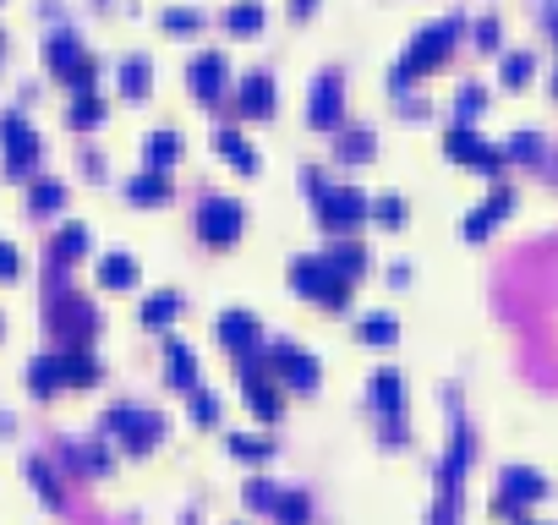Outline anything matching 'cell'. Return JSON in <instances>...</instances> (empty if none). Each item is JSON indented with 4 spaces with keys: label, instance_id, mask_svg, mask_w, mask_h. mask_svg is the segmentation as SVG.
<instances>
[{
    "label": "cell",
    "instance_id": "6da1fadb",
    "mask_svg": "<svg viewBox=\"0 0 558 525\" xmlns=\"http://www.w3.org/2000/svg\"><path fill=\"white\" fill-rule=\"evenodd\" d=\"M460 33H465V22H460V17H438V22H427V28H416V39L405 44L400 66L389 72V93H405V88L416 83V77L438 72V66L449 61V50H455Z\"/></svg>",
    "mask_w": 558,
    "mask_h": 525
},
{
    "label": "cell",
    "instance_id": "7a4b0ae2",
    "mask_svg": "<svg viewBox=\"0 0 558 525\" xmlns=\"http://www.w3.org/2000/svg\"><path fill=\"white\" fill-rule=\"evenodd\" d=\"M290 290L296 296H307V301H318V307H329V312H345L351 307V279L340 274L329 258H290Z\"/></svg>",
    "mask_w": 558,
    "mask_h": 525
},
{
    "label": "cell",
    "instance_id": "3957f363",
    "mask_svg": "<svg viewBox=\"0 0 558 525\" xmlns=\"http://www.w3.org/2000/svg\"><path fill=\"white\" fill-rule=\"evenodd\" d=\"M104 438H115L126 454H148L159 449V438H170V422L148 405H110L104 411Z\"/></svg>",
    "mask_w": 558,
    "mask_h": 525
},
{
    "label": "cell",
    "instance_id": "277c9868",
    "mask_svg": "<svg viewBox=\"0 0 558 525\" xmlns=\"http://www.w3.org/2000/svg\"><path fill=\"white\" fill-rule=\"evenodd\" d=\"M241 230H247V208H241L236 197L208 192L203 203H197V241H208V247H236Z\"/></svg>",
    "mask_w": 558,
    "mask_h": 525
},
{
    "label": "cell",
    "instance_id": "5b68a950",
    "mask_svg": "<svg viewBox=\"0 0 558 525\" xmlns=\"http://www.w3.org/2000/svg\"><path fill=\"white\" fill-rule=\"evenodd\" d=\"M312 203H318V225L329 230V236H351V230L372 214V203L356 192V186H323Z\"/></svg>",
    "mask_w": 558,
    "mask_h": 525
},
{
    "label": "cell",
    "instance_id": "8992f818",
    "mask_svg": "<svg viewBox=\"0 0 558 525\" xmlns=\"http://www.w3.org/2000/svg\"><path fill=\"white\" fill-rule=\"evenodd\" d=\"M553 487H548V476L542 471H531V465H509L504 476H498V498H493V515H520L526 504H542Z\"/></svg>",
    "mask_w": 558,
    "mask_h": 525
},
{
    "label": "cell",
    "instance_id": "52a82bcc",
    "mask_svg": "<svg viewBox=\"0 0 558 525\" xmlns=\"http://www.w3.org/2000/svg\"><path fill=\"white\" fill-rule=\"evenodd\" d=\"M444 154L455 159V165H476L482 175H498V170H504V148L482 143L471 121H455V126L444 132Z\"/></svg>",
    "mask_w": 558,
    "mask_h": 525
},
{
    "label": "cell",
    "instance_id": "ba28073f",
    "mask_svg": "<svg viewBox=\"0 0 558 525\" xmlns=\"http://www.w3.org/2000/svg\"><path fill=\"white\" fill-rule=\"evenodd\" d=\"M44 323H50L55 340H66V345H88L93 334H99V312H93L83 296H55Z\"/></svg>",
    "mask_w": 558,
    "mask_h": 525
},
{
    "label": "cell",
    "instance_id": "9c48e42d",
    "mask_svg": "<svg viewBox=\"0 0 558 525\" xmlns=\"http://www.w3.org/2000/svg\"><path fill=\"white\" fill-rule=\"evenodd\" d=\"M0 154H6L11 175H28L33 165H39V137H33V126H28V115H22V110L0 115Z\"/></svg>",
    "mask_w": 558,
    "mask_h": 525
},
{
    "label": "cell",
    "instance_id": "30bf717a",
    "mask_svg": "<svg viewBox=\"0 0 558 525\" xmlns=\"http://www.w3.org/2000/svg\"><path fill=\"white\" fill-rule=\"evenodd\" d=\"M269 372L285 383V389H296V394H312L323 383L318 356H312V350H301V345H274L269 350Z\"/></svg>",
    "mask_w": 558,
    "mask_h": 525
},
{
    "label": "cell",
    "instance_id": "8fae6325",
    "mask_svg": "<svg viewBox=\"0 0 558 525\" xmlns=\"http://www.w3.org/2000/svg\"><path fill=\"white\" fill-rule=\"evenodd\" d=\"M509 214H515V186H504V181H498L493 192H487L482 203H476L471 214L460 219V236H465V241H487V236H493V230L504 225Z\"/></svg>",
    "mask_w": 558,
    "mask_h": 525
},
{
    "label": "cell",
    "instance_id": "7c38bea8",
    "mask_svg": "<svg viewBox=\"0 0 558 525\" xmlns=\"http://www.w3.org/2000/svg\"><path fill=\"white\" fill-rule=\"evenodd\" d=\"M186 83H192V99L197 104H219L230 88V61L219 50H197L192 66H186Z\"/></svg>",
    "mask_w": 558,
    "mask_h": 525
},
{
    "label": "cell",
    "instance_id": "4fadbf2b",
    "mask_svg": "<svg viewBox=\"0 0 558 525\" xmlns=\"http://www.w3.org/2000/svg\"><path fill=\"white\" fill-rule=\"evenodd\" d=\"M345 115V83L340 72H323L318 83H312V99H307V121L318 126V132H334Z\"/></svg>",
    "mask_w": 558,
    "mask_h": 525
},
{
    "label": "cell",
    "instance_id": "5bb4252c",
    "mask_svg": "<svg viewBox=\"0 0 558 525\" xmlns=\"http://www.w3.org/2000/svg\"><path fill=\"white\" fill-rule=\"evenodd\" d=\"M367 400L378 411V422H405V378L394 367H378L367 378Z\"/></svg>",
    "mask_w": 558,
    "mask_h": 525
},
{
    "label": "cell",
    "instance_id": "9a60e30c",
    "mask_svg": "<svg viewBox=\"0 0 558 525\" xmlns=\"http://www.w3.org/2000/svg\"><path fill=\"white\" fill-rule=\"evenodd\" d=\"M214 334H219V345H225V350H236V356H247V350H258V345H263V323L252 318L247 307H230V312H219Z\"/></svg>",
    "mask_w": 558,
    "mask_h": 525
},
{
    "label": "cell",
    "instance_id": "2e32d148",
    "mask_svg": "<svg viewBox=\"0 0 558 525\" xmlns=\"http://www.w3.org/2000/svg\"><path fill=\"white\" fill-rule=\"evenodd\" d=\"M236 110L247 115V121H269V115L279 110V99H274V77H269V72L241 77V88H236Z\"/></svg>",
    "mask_w": 558,
    "mask_h": 525
},
{
    "label": "cell",
    "instance_id": "e0dca14e",
    "mask_svg": "<svg viewBox=\"0 0 558 525\" xmlns=\"http://www.w3.org/2000/svg\"><path fill=\"white\" fill-rule=\"evenodd\" d=\"M55 361H61V383H66V389H93V383L104 378L99 356H93L88 345H66V350H55Z\"/></svg>",
    "mask_w": 558,
    "mask_h": 525
},
{
    "label": "cell",
    "instance_id": "ac0fdd59",
    "mask_svg": "<svg viewBox=\"0 0 558 525\" xmlns=\"http://www.w3.org/2000/svg\"><path fill=\"white\" fill-rule=\"evenodd\" d=\"M126 197H132L137 208L170 203V197H176V186H170V170H143V175H132V181H126Z\"/></svg>",
    "mask_w": 558,
    "mask_h": 525
},
{
    "label": "cell",
    "instance_id": "d6986e66",
    "mask_svg": "<svg viewBox=\"0 0 558 525\" xmlns=\"http://www.w3.org/2000/svg\"><path fill=\"white\" fill-rule=\"evenodd\" d=\"M165 383H170V389H181V394L197 389V356H192V345H186V340L165 345Z\"/></svg>",
    "mask_w": 558,
    "mask_h": 525
},
{
    "label": "cell",
    "instance_id": "ffe728a7",
    "mask_svg": "<svg viewBox=\"0 0 558 525\" xmlns=\"http://www.w3.org/2000/svg\"><path fill=\"white\" fill-rule=\"evenodd\" d=\"M83 55H88V50H83V39H77V33H66V28L44 39V66H50L55 77H66L77 61H83Z\"/></svg>",
    "mask_w": 558,
    "mask_h": 525
},
{
    "label": "cell",
    "instance_id": "44dd1931",
    "mask_svg": "<svg viewBox=\"0 0 558 525\" xmlns=\"http://www.w3.org/2000/svg\"><path fill=\"white\" fill-rule=\"evenodd\" d=\"M61 460L72 465V471H83V476H104V471H110V449H104V443H77V438H66V443H61Z\"/></svg>",
    "mask_w": 558,
    "mask_h": 525
},
{
    "label": "cell",
    "instance_id": "7402d4cb",
    "mask_svg": "<svg viewBox=\"0 0 558 525\" xmlns=\"http://www.w3.org/2000/svg\"><path fill=\"white\" fill-rule=\"evenodd\" d=\"M115 83H121L126 99H148V88H154V61H148V55H126V61L115 66Z\"/></svg>",
    "mask_w": 558,
    "mask_h": 525
},
{
    "label": "cell",
    "instance_id": "603a6c76",
    "mask_svg": "<svg viewBox=\"0 0 558 525\" xmlns=\"http://www.w3.org/2000/svg\"><path fill=\"white\" fill-rule=\"evenodd\" d=\"M372 154H378V137H372L367 126H351V132L334 137V159H340V165H367Z\"/></svg>",
    "mask_w": 558,
    "mask_h": 525
},
{
    "label": "cell",
    "instance_id": "cb8c5ba5",
    "mask_svg": "<svg viewBox=\"0 0 558 525\" xmlns=\"http://www.w3.org/2000/svg\"><path fill=\"white\" fill-rule=\"evenodd\" d=\"M219 154H225L241 175H258V170H263V154H258V148H252L247 137L236 132V126H225V132H219Z\"/></svg>",
    "mask_w": 558,
    "mask_h": 525
},
{
    "label": "cell",
    "instance_id": "d4e9b609",
    "mask_svg": "<svg viewBox=\"0 0 558 525\" xmlns=\"http://www.w3.org/2000/svg\"><path fill=\"white\" fill-rule=\"evenodd\" d=\"M28 389L39 394V400H50V394H61V361H55V350H44V356L28 361Z\"/></svg>",
    "mask_w": 558,
    "mask_h": 525
},
{
    "label": "cell",
    "instance_id": "484cf974",
    "mask_svg": "<svg viewBox=\"0 0 558 525\" xmlns=\"http://www.w3.org/2000/svg\"><path fill=\"white\" fill-rule=\"evenodd\" d=\"M143 159H148V170H170L181 159V132H170V126H159V132H148V143H143Z\"/></svg>",
    "mask_w": 558,
    "mask_h": 525
},
{
    "label": "cell",
    "instance_id": "4316f807",
    "mask_svg": "<svg viewBox=\"0 0 558 525\" xmlns=\"http://www.w3.org/2000/svg\"><path fill=\"white\" fill-rule=\"evenodd\" d=\"M88 230L83 225H66L61 236H55V247H50V268H72L77 258H88Z\"/></svg>",
    "mask_w": 558,
    "mask_h": 525
},
{
    "label": "cell",
    "instance_id": "83f0119b",
    "mask_svg": "<svg viewBox=\"0 0 558 525\" xmlns=\"http://www.w3.org/2000/svg\"><path fill=\"white\" fill-rule=\"evenodd\" d=\"M99 285L104 290H132L137 285V258H132V252H110V258H99Z\"/></svg>",
    "mask_w": 558,
    "mask_h": 525
},
{
    "label": "cell",
    "instance_id": "f1b7e54d",
    "mask_svg": "<svg viewBox=\"0 0 558 525\" xmlns=\"http://www.w3.org/2000/svg\"><path fill=\"white\" fill-rule=\"evenodd\" d=\"M329 263L340 268L345 279H362V274H367V247H362V241H351V236H334Z\"/></svg>",
    "mask_w": 558,
    "mask_h": 525
},
{
    "label": "cell",
    "instance_id": "f546056e",
    "mask_svg": "<svg viewBox=\"0 0 558 525\" xmlns=\"http://www.w3.org/2000/svg\"><path fill=\"white\" fill-rule=\"evenodd\" d=\"M176 318H181V296H176V290H154V296L143 301V323H148V329H170Z\"/></svg>",
    "mask_w": 558,
    "mask_h": 525
},
{
    "label": "cell",
    "instance_id": "4dcf8cb0",
    "mask_svg": "<svg viewBox=\"0 0 558 525\" xmlns=\"http://www.w3.org/2000/svg\"><path fill=\"white\" fill-rule=\"evenodd\" d=\"M28 482H33V493H39L50 509H66V487L55 482V471L44 460H28Z\"/></svg>",
    "mask_w": 558,
    "mask_h": 525
},
{
    "label": "cell",
    "instance_id": "1f68e13d",
    "mask_svg": "<svg viewBox=\"0 0 558 525\" xmlns=\"http://www.w3.org/2000/svg\"><path fill=\"white\" fill-rule=\"evenodd\" d=\"M225 28L241 33V39H247V33H263V0H236V6L225 11Z\"/></svg>",
    "mask_w": 558,
    "mask_h": 525
},
{
    "label": "cell",
    "instance_id": "d6a6232c",
    "mask_svg": "<svg viewBox=\"0 0 558 525\" xmlns=\"http://www.w3.org/2000/svg\"><path fill=\"white\" fill-rule=\"evenodd\" d=\"M356 334H362V345H394L400 340V323H394L389 312H372V318L356 323Z\"/></svg>",
    "mask_w": 558,
    "mask_h": 525
},
{
    "label": "cell",
    "instance_id": "836d02e7",
    "mask_svg": "<svg viewBox=\"0 0 558 525\" xmlns=\"http://www.w3.org/2000/svg\"><path fill=\"white\" fill-rule=\"evenodd\" d=\"M104 115H110V110H104V99L93 88L88 93H72V110H66V121H72V126H99Z\"/></svg>",
    "mask_w": 558,
    "mask_h": 525
},
{
    "label": "cell",
    "instance_id": "e575fe53",
    "mask_svg": "<svg viewBox=\"0 0 558 525\" xmlns=\"http://www.w3.org/2000/svg\"><path fill=\"white\" fill-rule=\"evenodd\" d=\"M405 214H411V208H405L400 192H383L378 203H372V225H383V230H405Z\"/></svg>",
    "mask_w": 558,
    "mask_h": 525
},
{
    "label": "cell",
    "instance_id": "d590c367",
    "mask_svg": "<svg viewBox=\"0 0 558 525\" xmlns=\"http://www.w3.org/2000/svg\"><path fill=\"white\" fill-rule=\"evenodd\" d=\"M28 208H33V214H61V208H66V186L61 181H33Z\"/></svg>",
    "mask_w": 558,
    "mask_h": 525
},
{
    "label": "cell",
    "instance_id": "8d00e7d4",
    "mask_svg": "<svg viewBox=\"0 0 558 525\" xmlns=\"http://www.w3.org/2000/svg\"><path fill=\"white\" fill-rule=\"evenodd\" d=\"M274 520H279V525H307V520H312V498H307V493H279Z\"/></svg>",
    "mask_w": 558,
    "mask_h": 525
},
{
    "label": "cell",
    "instance_id": "74e56055",
    "mask_svg": "<svg viewBox=\"0 0 558 525\" xmlns=\"http://www.w3.org/2000/svg\"><path fill=\"white\" fill-rule=\"evenodd\" d=\"M241 504H247V509H258V515H274L279 487H274V482H263V476H252V482L241 487Z\"/></svg>",
    "mask_w": 558,
    "mask_h": 525
},
{
    "label": "cell",
    "instance_id": "f35d334b",
    "mask_svg": "<svg viewBox=\"0 0 558 525\" xmlns=\"http://www.w3.org/2000/svg\"><path fill=\"white\" fill-rule=\"evenodd\" d=\"M531 72H537V61H531L526 50L504 55V66H498V77H504V88H526V83H531Z\"/></svg>",
    "mask_w": 558,
    "mask_h": 525
},
{
    "label": "cell",
    "instance_id": "ab89813d",
    "mask_svg": "<svg viewBox=\"0 0 558 525\" xmlns=\"http://www.w3.org/2000/svg\"><path fill=\"white\" fill-rule=\"evenodd\" d=\"M504 159H515V165H537V159H542V137L537 132H515V137H509V148H504Z\"/></svg>",
    "mask_w": 558,
    "mask_h": 525
},
{
    "label": "cell",
    "instance_id": "60d3db41",
    "mask_svg": "<svg viewBox=\"0 0 558 525\" xmlns=\"http://www.w3.org/2000/svg\"><path fill=\"white\" fill-rule=\"evenodd\" d=\"M487 110V88H476V83H465L460 93H455V115L460 121H476V115Z\"/></svg>",
    "mask_w": 558,
    "mask_h": 525
},
{
    "label": "cell",
    "instance_id": "b9f144b4",
    "mask_svg": "<svg viewBox=\"0 0 558 525\" xmlns=\"http://www.w3.org/2000/svg\"><path fill=\"white\" fill-rule=\"evenodd\" d=\"M230 454H236V460H252V465H258V460H269V454H274V443H269V438H247V433H236V438H230Z\"/></svg>",
    "mask_w": 558,
    "mask_h": 525
},
{
    "label": "cell",
    "instance_id": "7bdbcfd3",
    "mask_svg": "<svg viewBox=\"0 0 558 525\" xmlns=\"http://www.w3.org/2000/svg\"><path fill=\"white\" fill-rule=\"evenodd\" d=\"M471 39H476V50H482V55H498V44H504V28H498V17H476Z\"/></svg>",
    "mask_w": 558,
    "mask_h": 525
},
{
    "label": "cell",
    "instance_id": "ee69618b",
    "mask_svg": "<svg viewBox=\"0 0 558 525\" xmlns=\"http://www.w3.org/2000/svg\"><path fill=\"white\" fill-rule=\"evenodd\" d=\"M186 400H192V422L197 427H219V400H214V394H186Z\"/></svg>",
    "mask_w": 558,
    "mask_h": 525
},
{
    "label": "cell",
    "instance_id": "f6af8a7d",
    "mask_svg": "<svg viewBox=\"0 0 558 525\" xmlns=\"http://www.w3.org/2000/svg\"><path fill=\"white\" fill-rule=\"evenodd\" d=\"M159 28H165V33H197V28H203V11H165Z\"/></svg>",
    "mask_w": 558,
    "mask_h": 525
},
{
    "label": "cell",
    "instance_id": "bcb514c9",
    "mask_svg": "<svg viewBox=\"0 0 558 525\" xmlns=\"http://www.w3.org/2000/svg\"><path fill=\"white\" fill-rule=\"evenodd\" d=\"M66 83H72V93H88L93 83H99V66H93V55H83V61L66 72Z\"/></svg>",
    "mask_w": 558,
    "mask_h": 525
},
{
    "label": "cell",
    "instance_id": "7dc6e473",
    "mask_svg": "<svg viewBox=\"0 0 558 525\" xmlns=\"http://www.w3.org/2000/svg\"><path fill=\"white\" fill-rule=\"evenodd\" d=\"M394 104H400V115H411V121H427V115H433V104L411 99V93H394Z\"/></svg>",
    "mask_w": 558,
    "mask_h": 525
},
{
    "label": "cell",
    "instance_id": "c3c4849f",
    "mask_svg": "<svg viewBox=\"0 0 558 525\" xmlns=\"http://www.w3.org/2000/svg\"><path fill=\"white\" fill-rule=\"evenodd\" d=\"M22 274V252L11 241H0V279H17Z\"/></svg>",
    "mask_w": 558,
    "mask_h": 525
},
{
    "label": "cell",
    "instance_id": "681fc988",
    "mask_svg": "<svg viewBox=\"0 0 558 525\" xmlns=\"http://www.w3.org/2000/svg\"><path fill=\"white\" fill-rule=\"evenodd\" d=\"M312 11H318V0H290V17H296V22H307Z\"/></svg>",
    "mask_w": 558,
    "mask_h": 525
},
{
    "label": "cell",
    "instance_id": "f907efd6",
    "mask_svg": "<svg viewBox=\"0 0 558 525\" xmlns=\"http://www.w3.org/2000/svg\"><path fill=\"white\" fill-rule=\"evenodd\" d=\"M515 525H542V520H526V515H515Z\"/></svg>",
    "mask_w": 558,
    "mask_h": 525
},
{
    "label": "cell",
    "instance_id": "816d5d0a",
    "mask_svg": "<svg viewBox=\"0 0 558 525\" xmlns=\"http://www.w3.org/2000/svg\"><path fill=\"white\" fill-rule=\"evenodd\" d=\"M553 99H558V66H553Z\"/></svg>",
    "mask_w": 558,
    "mask_h": 525
},
{
    "label": "cell",
    "instance_id": "f5cc1de1",
    "mask_svg": "<svg viewBox=\"0 0 558 525\" xmlns=\"http://www.w3.org/2000/svg\"><path fill=\"white\" fill-rule=\"evenodd\" d=\"M553 39H558V11H553Z\"/></svg>",
    "mask_w": 558,
    "mask_h": 525
},
{
    "label": "cell",
    "instance_id": "db71d44e",
    "mask_svg": "<svg viewBox=\"0 0 558 525\" xmlns=\"http://www.w3.org/2000/svg\"><path fill=\"white\" fill-rule=\"evenodd\" d=\"M0 55H6V33H0Z\"/></svg>",
    "mask_w": 558,
    "mask_h": 525
}]
</instances>
